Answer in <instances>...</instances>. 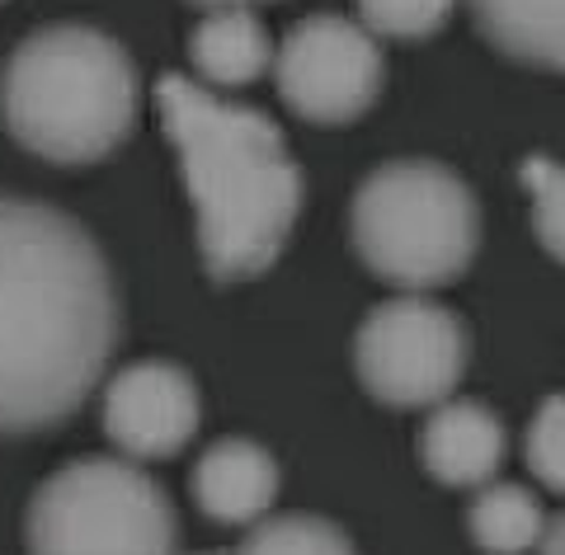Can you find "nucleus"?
<instances>
[{
  "mask_svg": "<svg viewBox=\"0 0 565 555\" xmlns=\"http://www.w3.org/2000/svg\"><path fill=\"white\" fill-rule=\"evenodd\" d=\"M118 334L99 245L57 207L0 199V434L76 415Z\"/></svg>",
  "mask_w": 565,
  "mask_h": 555,
  "instance_id": "f257e3e1",
  "label": "nucleus"
},
{
  "mask_svg": "<svg viewBox=\"0 0 565 555\" xmlns=\"http://www.w3.org/2000/svg\"><path fill=\"white\" fill-rule=\"evenodd\" d=\"M156 104L180 151L207 274L222 282L264 274L302 207V170L292 166L278 122L189 76H161Z\"/></svg>",
  "mask_w": 565,
  "mask_h": 555,
  "instance_id": "f03ea898",
  "label": "nucleus"
},
{
  "mask_svg": "<svg viewBox=\"0 0 565 555\" xmlns=\"http://www.w3.org/2000/svg\"><path fill=\"white\" fill-rule=\"evenodd\" d=\"M10 137L52 166L104 160L137 122V71L109 33L85 24L39 29L0 76Z\"/></svg>",
  "mask_w": 565,
  "mask_h": 555,
  "instance_id": "7ed1b4c3",
  "label": "nucleus"
},
{
  "mask_svg": "<svg viewBox=\"0 0 565 555\" xmlns=\"http://www.w3.org/2000/svg\"><path fill=\"white\" fill-rule=\"evenodd\" d=\"M353 249L396 288H444L476 255L481 212L471 189L434 160H392L353 199Z\"/></svg>",
  "mask_w": 565,
  "mask_h": 555,
  "instance_id": "20e7f679",
  "label": "nucleus"
},
{
  "mask_svg": "<svg viewBox=\"0 0 565 555\" xmlns=\"http://www.w3.org/2000/svg\"><path fill=\"white\" fill-rule=\"evenodd\" d=\"M29 555H174V509L132 461L90 457L47 476L29 504Z\"/></svg>",
  "mask_w": 565,
  "mask_h": 555,
  "instance_id": "39448f33",
  "label": "nucleus"
},
{
  "mask_svg": "<svg viewBox=\"0 0 565 555\" xmlns=\"http://www.w3.org/2000/svg\"><path fill=\"white\" fill-rule=\"evenodd\" d=\"M359 382L382 405L434 409L467 372V330L448 307L424 297L382 301L353 334Z\"/></svg>",
  "mask_w": 565,
  "mask_h": 555,
  "instance_id": "423d86ee",
  "label": "nucleus"
},
{
  "mask_svg": "<svg viewBox=\"0 0 565 555\" xmlns=\"http://www.w3.org/2000/svg\"><path fill=\"white\" fill-rule=\"evenodd\" d=\"M278 95L311 122H353L382 89L377 33L340 14H311L282 39L274 57Z\"/></svg>",
  "mask_w": 565,
  "mask_h": 555,
  "instance_id": "0eeeda50",
  "label": "nucleus"
},
{
  "mask_svg": "<svg viewBox=\"0 0 565 555\" xmlns=\"http://www.w3.org/2000/svg\"><path fill=\"white\" fill-rule=\"evenodd\" d=\"M199 428V391L174 363H132L104 386V434L132 461L170 457Z\"/></svg>",
  "mask_w": 565,
  "mask_h": 555,
  "instance_id": "6e6552de",
  "label": "nucleus"
},
{
  "mask_svg": "<svg viewBox=\"0 0 565 555\" xmlns=\"http://www.w3.org/2000/svg\"><path fill=\"white\" fill-rule=\"evenodd\" d=\"M419 457L424 471L452 490L486 485L504 461V424L494 419V409L476 401H452V405L444 401L424 419Z\"/></svg>",
  "mask_w": 565,
  "mask_h": 555,
  "instance_id": "1a4fd4ad",
  "label": "nucleus"
},
{
  "mask_svg": "<svg viewBox=\"0 0 565 555\" xmlns=\"http://www.w3.org/2000/svg\"><path fill=\"white\" fill-rule=\"evenodd\" d=\"M278 494V461L264 452L259 442L245 438H222L193 467V499L207 517L217 523H259Z\"/></svg>",
  "mask_w": 565,
  "mask_h": 555,
  "instance_id": "9d476101",
  "label": "nucleus"
},
{
  "mask_svg": "<svg viewBox=\"0 0 565 555\" xmlns=\"http://www.w3.org/2000/svg\"><path fill=\"white\" fill-rule=\"evenodd\" d=\"M471 14L504 57L565 71V0H471Z\"/></svg>",
  "mask_w": 565,
  "mask_h": 555,
  "instance_id": "9b49d317",
  "label": "nucleus"
},
{
  "mask_svg": "<svg viewBox=\"0 0 565 555\" xmlns=\"http://www.w3.org/2000/svg\"><path fill=\"white\" fill-rule=\"evenodd\" d=\"M189 57L207 85L232 89V85H250L255 76H264V66L274 62V43L250 10L232 6V10H207V20L193 29Z\"/></svg>",
  "mask_w": 565,
  "mask_h": 555,
  "instance_id": "f8f14e48",
  "label": "nucleus"
},
{
  "mask_svg": "<svg viewBox=\"0 0 565 555\" xmlns=\"http://www.w3.org/2000/svg\"><path fill=\"white\" fill-rule=\"evenodd\" d=\"M467 527L476 536V546L486 555H523L542 542L546 513L537 504L533 490L523 485H486L476 494V504L467 513Z\"/></svg>",
  "mask_w": 565,
  "mask_h": 555,
  "instance_id": "ddd939ff",
  "label": "nucleus"
},
{
  "mask_svg": "<svg viewBox=\"0 0 565 555\" xmlns=\"http://www.w3.org/2000/svg\"><path fill=\"white\" fill-rule=\"evenodd\" d=\"M232 555H359L349 536L311 513H282V517H264L245 532V542Z\"/></svg>",
  "mask_w": 565,
  "mask_h": 555,
  "instance_id": "4468645a",
  "label": "nucleus"
},
{
  "mask_svg": "<svg viewBox=\"0 0 565 555\" xmlns=\"http://www.w3.org/2000/svg\"><path fill=\"white\" fill-rule=\"evenodd\" d=\"M523 189L533 193V231L537 241L565 264V166L546 156L523 160Z\"/></svg>",
  "mask_w": 565,
  "mask_h": 555,
  "instance_id": "2eb2a0df",
  "label": "nucleus"
},
{
  "mask_svg": "<svg viewBox=\"0 0 565 555\" xmlns=\"http://www.w3.org/2000/svg\"><path fill=\"white\" fill-rule=\"evenodd\" d=\"M457 0H359L363 29L377 39H424L444 29Z\"/></svg>",
  "mask_w": 565,
  "mask_h": 555,
  "instance_id": "dca6fc26",
  "label": "nucleus"
},
{
  "mask_svg": "<svg viewBox=\"0 0 565 555\" xmlns=\"http://www.w3.org/2000/svg\"><path fill=\"white\" fill-rule=\"evenodd\" d=\"M527 467L546 490L565 494V396H552L537 405L533 424H527Z\"/></svg>",
  "mask_w": 565,
  "mask_h": 555,
  "instance_id": "f3484780",
  "label": "nucleus"
},
{
  "mask_svg": "<svg viewBox=\"0 0 565 555\" xmlns=\"http://www.w3.org/2000/svg\"><path fill=\"white\" fill-rule=\"evenodd\" d=\"M537 551H542V555H565V513H561V517H552V523H546V532H542Z\"/></svg>",
  "mask_w": 565,
  "mask_h": 555,
  "instance_id": "a211bd4d",
  "label": "nucleus"
},
{
  "mask_svg": "<svg viewBox=\"0 0 565 555\" xmlns=\"http://www.w3.org/2000/svg\"><path fill=\"white\" fill-rule=\"evenodd\" d=\"M193 6H203V10H232V6H245V0H193Z\"/></svg>",
  "mask_w": 565,
  "mask_h": 555,
  "instance_id": "6ab92c4d",
  "label": "nucleus"
}]
</instances>
